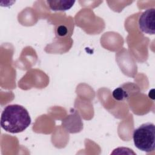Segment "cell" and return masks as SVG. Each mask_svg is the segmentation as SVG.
<instances>
[{
  "label": "cell",
  "mask_w": 155,
  "mask_h": 155,
  "mask_svg": "<svg viewBox=\"0 0 155 155\" xmlns=\"http://www.w3.org/2000/svg\"><path fill=\"white\" fill-rule=\"evenodd\" d=\"M112 95L114 99L119 101H124L128 97V93L122 87H118L114 90Z\"/></svg>",
  "instance_id": "5"
},
{
  "label": "cell",
  "mask_w": 155,
  "mask_h": 155,
  "mask_svg": "<svg viewBox=\"0 0 155 155\" xmlns=\"http://www.w3.org/2000/svg\"><path fill=\"white\" fill-rule=\"evenodd\" d=\"M67 28L64 26H59L58 27V32L59 33V35L61 36H64L65 35L66 33H67Z\"/></svg>",
  "instance_id": "6"
},
{
  "label": "cell",
  "mask_w": 155,
  "mask_h": 155,
  "mask_svg": "<svg viewBox=\"0 0 155 155\" xmlns=\"http://www.w3.org/2000/svg\"><path fill=\"white\" fill-rule=\"evenodd\" d=\"M28 111L22 105L11 104L6 106L1 116V126L10 133L24 131L31 124Z\"/></svg>",
  "instance_id": "1"
},
{
  "label": "cell",
  "mask_w": 155,
  "mask_h": 155,
  "mask_svg": "<svg viewBox=\"0 0 155 155\" xmlns=\"http://www.w3.org/2000/svg\"><path fill=\"white\" fill-rule=\"evenodd\" d=\"M154 18L155 9L154 8L147 9L139 16L138 21L139 29L145 33L154 35L155 33Z\"/></svg>",
  "instance_id": "3"
},
{
  "label": "cell",
  "mask_w": 155,
  "mask_h": 155,
  "mask_svg": "<svg viewBox=\"0 0 155 155\" xmlns=\"http://www.w3.org/2000/svg\"><path fill=\"white\" fill-rule=\"evenodd\" d=\"M135 147L139 150L150 153L154 150L155 126L154 124L147 122L136 128L133 134Z\"/></svg>",
  "instance_id": "2"
},
{
  "label": "cell",
  "mask_w": 155,
  "mask_h": 155,
  "mask_svg": "<svg viewBox=\"0 0 155 155\" xmlns=\"http://www.w3.org/2000/svg\"><path fill=\"white\" fill-rule=\"evenodd\" d=\"M47 2L53 11H65L73 7L75 1H47Z\"/></svg>",
  "instance_id": "4"
}]
</instances>
